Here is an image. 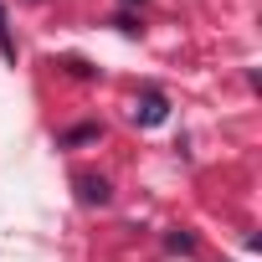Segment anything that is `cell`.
<instances>
[{"label": "cell", "mask_w": 262, "mask_h": 262, "mask_svg": "<svg viewBox=\"0 0 262 262\" xmlns=\"http://www.w3.org/2000/svg\"><path fill=\"white\" fill-rule=\"evenodd\" d=\"M190 247H195L190 231H170V252H190Z\"/></svg>", "instance_id": "cell-4"}, {"label": "cell", "mask_w": 262, "mask_h": 262, "mask_svg": "<svg viewBox=\"0 0 262 262\" xmlns=\"http://www.w3.org/2000/svg\"><path fill=\"white\" fill-rule=\"evenodd\" d=\"M82 139H98V128H93V123H82V128H72V134H67V144H82Z\"/></svg>", "instance_id": "cell-5"}, {"label": "cell", "mask_w": 262, "mask_h": 262, "mask_svg": "<svg viewBox=\"0 0 262 262\" xmlns=\"http://www.w3.org/2000/svg\"><path fill=\"white\" fill-rule=\"evenodd\" d=\"M0 57L16 62V36H11V21H6V6H0Z\"/></svg>", "instance_id": "cell-3"}, {"label": "cell", "mask_w": 262, "mask_h": 262, "mask_svg": "<svg viewBox=\"0 0 262 262\" xmlns=\"http://www.w3.org/2000/svg\"><path fill=\"white\" fill-rule=\"evenodd\" d=\"M77 190H82L88 206H103V201H108V180H103V175H77Z\"/></svg>", "instance_id": "cell-2"}, {"label": "cell", "mask_w": 262, "mask_h": 262, "mask_svg": "<svg viewBox=\"0 0 262 262\" xmlns=\"http://www.w3.org/2000/svg\"><path fill=\"white\" fill-rule=\"evenodd\" d=\"M165 113H170V103H165V93H155V88H149V93L134 103V123H139V128H155V123H165Z\"/></svg>", "instance_id": "cell-1"}]
</instances>
